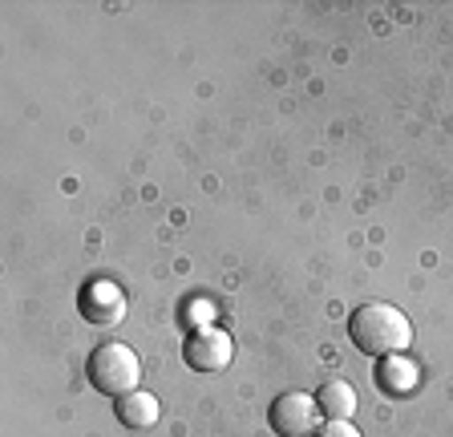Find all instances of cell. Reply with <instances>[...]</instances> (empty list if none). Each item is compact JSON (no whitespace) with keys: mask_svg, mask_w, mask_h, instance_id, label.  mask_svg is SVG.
<instances>
[{"mask_svg":"<svg viewBox=\"0 0 453 437\" xmlns=\"http://www.w3.org/2000/svg\"><path fill=\"white\" fill-rule=\"evenodd\" d=\"M349 333L352 344L368 356H393L413 341V324L393 304H360L349 320Z\"/></svg>","mask_w":453,"mask_h":437,"instance_id":"cell-1","label":"cell"},{"mask_svg":"<svg viewBox=\"0 0 453 437\" xmlns=\"http://www.w3.org/2000/svg\"><path fill=\"white\" fill-rule=\"evenodd\" d=\"M138 356H134L126 344H102L94 349L89 356V380H94V389L110 393V397H126V393L138 389Z\"/></svg>","mask_w":453,"mask_h":437,"instance_id":"cell-2","label":"cell"},{"mask_svg":"<svg viewBox=\"0 0 453 437\" xmlns=\"http://www.w3.org/2000/svg\"><path fill=\"white\" fill-rule=\"evenodd\" d=\"M316 421H320V405L308 393H283L272 405V429L280 437H311L320 429Z\"/></svg>","mask_w":453,"mask_h":437,"instance_id":"cell-3","label":"cell"},{"mask_svg":"<svg viewBox=\"0 0 453 437\" xmlns=\"http://www.w3.org/2000/svg\"><path fill=\"white\" fill-rule=\"evenodd\" d=\"M235 356V344L231 336L219 333V328H203V333H190V341L182 344V361L195 372H223Z\"/></svg>","mask_w":453,"mask_h":437,"instance_id":"cell-4","label":"cell"},{"mask_svg":"<svg viewBox=\"0 0 453 437\" xmlns=\"http://www.w3.org/2000/svg\"><path fill=\"white\" fill-rule=\"evenodd\" d=\"M377 385H380V393H385V397H409V393H417V385H421V369H417L409 356H401V352L380 356Z\"/></svg>","mask_w":453,"mask_h":437,"instance_id":"cell-5","label":"cell"},{"mask_svg":"<svg viewBox=\"0 0 453 437\" xmlns=\"http://www.w3.org/2000/svg\"><path fill=\"white\" fill-rule=\"evenodd\" d=\"M81 312H85V320L89 324H118L122 320V312H126V300H122V292H118L113 284L97 280V284L85 288Z\"/></svg>","mask_w":453,"mask_h":437,"instance_id":"cell-6","label":"cell"},{"mask_svg":"<svg viewBox=\"0 0 453 437\" xmlns=\"http://www.w3.org/2000/svg\"><path fill=\"white\" fill-rule=\"evenodd\" d=\"M316 405L328 421H349L357 413V389L349 380H324L320 393H316Z\"/></svg>","mask_w":453,"mask_h":437,"instance_id":"cell-7","label":"cell"},{"mask_svg":"<svg viewBox=\"0 0 453 437\" xmlns=\"http://www.w3.org/2000/svg\"><path fill=\"white\" fill-rule=\"evenodd\" d=\"M158 397H150V393H126L122 401H118V418H122L126 429H150L154 421H158Z\"/></svg>","mask_w":453,"mask_h":437,"instance_id":"cell-8","label":"cell"},{"mask_svg":"<svg viewBox=\"0 0 453 437\" xmlns=\"http://www.w3.org/2000/svg\"><path fill=\"white\" fill-rule=\"evenodd\" d=\"M311 437H360V433L349 426V421H328V426H320Z\"/></svg>","mask_w":453,"mask_h":437,"instance_id":"cell-9","label":"cell"}]
</instances>
